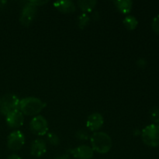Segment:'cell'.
I'll list each match as a JSON object with an SVG mask.
<instances>
[{
	"label": "cell",
	"instance_id": "cell-16",
	"mask_svg": "<svg viewBox=\"0 0 159 159\" xmlns=\"http://www.w3.org/2000/svg\"><path fill=\"white\" fill-rule=\"evenodd\" d=\"M90 21V17L87 13H82L78 16V26L81 29H84Z\"/></svg>",
	"mask_w": 159,
	"mask_h": 159
},
{
	"label": "cell",
	"instance_id": "cell-6",
	"mask_svg": "<svg viewBox=\"0 0 159 159\" xmlns=\"http://www.w3.org/2000/svg\"><path fill=\"white\" fill-rule=\"evenodd\" d=\"M31 132L37 136H43L48 133V123L43 116H35L30 123Z\"/></svg>",
	"mask_w": 159,
	"mask_h": 159
},
{
	"label": "cell",
	"instance_id": "cell-11",
	"mask_svg": "<svg viewBox=\"0 0 159 159\" xmlns=\"http://www.w3.org/2000/svg\"><path fill=\"white\" fill-rule=\"evenodd\" d=\"M47 144L44 140L36 139L31 144L30 154L34 157H41L46 153Z\"/></svg>",
	"mask_w": 159,
	"mask_h": 159
},
{
	"label": "cell",
	"instance_id": "cell-21",
	"mask_svg": "<svg viewBox=\"0 0 159 159\" xmlns=\"http://www.w3.org/2000/svg\"><path fill=\"white\" fill-rule=\"evenodd\" d=\"M7 159H22L20 156H18L17 155H11L10 156L8 157Z\"/></svg>",
	"mask_w": 159,
	"mask_h": 159
},
{
	"label": "cell",
	"instance_id": "cell-7",
	"mask_svg": "<svg viewBox=\"0 0 159 159\" xmlns=\"http://www.w3.org/2000/svg\"><path fill=\"white\" fill-rule=\"evenodd\" d=\"M25 144L24 134L20 130L11 132L7 138V145L10 150H20Z\"/></svg>",
	"mask_w": 159,
	"mask_h": 159
},
{
	"label": "cell",
	"instance_id": "cell-19",
	"mask_svg": "<svg viewBox=\"0 0 159 159\" xmlns=\"http://www.w3.org/2000/svg\"><path fill=\"white\" fill-rule=\"evenodd\" d=\"M152 29L157 34H159V15L156 16L152 21Z\"/></svg>",
	"mask_w": 159,
	"mask_h": 159
},
{
	"label": "cell",
	"instance_id": "cell-13",
	"mask_svg": "<svg viewBox=\"0 0 159 159\" xmlns=\"http://www.w3.org/2000/svg\"><path fill=\"white\" fill-rule=\"evenodd\" d=\"M115 6L122 13H128L131 11L133 2L130 0H116L113 2Z\"/></svg>",
	"mask_w": 159,
	"mask_h": 159
},
{
	"label": "cell",
	"instance_id": "cell-20",
	"mask_svg": "<svg viewBox=\"0 0 159 159\" xmlns=\"http://www.w3.org/2000/svg\"><path fill=\"white\" fill-rule=\"evenodd\" d=\"M54 159H71V158H70L68 155H61V156L57 157V158H55Z\"/></svg>",
	"mask_w": 159,
	"mask_h": 159
},
{
	"label": "cell",
	"instance_id": "cell-22",
	"mask_svg": "<svg viewBox=\"0 0 159 159\" xmlns=\"http://www.w3.org/2000/svg\"><path fill=\"white\" fill-rule=\"evenodd\" d=\"M0 102H1V98H0Z\"/></svg>",
	"mask_w": 159,
	"mask_h": 159
},
{
	"label": "cell",
	"instance_id": "cell-4",
	"mask_svg": "<svg viewBox=\"0 0 159 159\" xmlns=\"http://www.w3.org/2000/svg\"><path fill=\"white\" fill-rule=\"evenodd\" d=\"M20 99L14 94H6L2 96L0 102V112L3 115H7L9 113L19 110Z\"/></svg>",
	"mask_w": 159,
	"mask_h": 159
},
{
	"label": "cell",
	"instance_id": "cell-12",
	"mask_svg": "<svg viewBox=\"0 0 159 159\" xmlns=\"http://www.w3.org/2000/svg\"><path fill=\"white\" fill-rule=\"evenodd\" d=\"M54 6L62 13H71L76 9L75 3L71 0H59L54 2Z\"/></svg>",
	"mask_w": 159,
	"mask_h": 159
},
{
	"label": "cell",
	"instance_id": "cell-2",
	"mask_svg": "<svg viewBox=\"0 0 159 159\" xmlns=\"http://www.w3.org/2000/svg\"><path fill=\"white\" fill-rule=\"evenodd\" d=\"M45 103L40 99L33 96L26 97L20 101L19 110L26 116H35L42 111Z\"/></svg>",
	"mask_w": 159,
	"mask_h": 159
},
{
	"label": "cell",
	"instance_id": "cell-5",
	"mask_svg": "<svg viewBox=\"0 0 159 159\" xmlns=\"http://www.w3.org/2000/svg\"><path fill=\"white\" fill-rule=\"evenodd\" d=\"M37 12V6L27 1L23 6L20 13V23L23 26H29L34 21Z\"/></svg>",
	"mask_w": 159,
	"mask_h": 159
},
{
	"label": "cell",
	"instance_id": "cell-10",
	"mask_svg": "<svg viewBox=\"0 0 159 159\" xmlns=\"http://www.w3.org/2000/svg\"><path fill=\"white\" fill-rule=\"evenodd\" d=\"M71 154L77 159H91L94 155V151L88 145H80L72 149Z\"/></svg>",
	"mask_w": 159,
	"mask_h": 159
},
{
	"label": "cell",
	"instance_id": "cell-9",
	"mask_svg": "<svg viewBox=\"0 0 159 159\" xmlns=\"http://www.w3.org/2000/svg\"><path fill=\"white\" fill-rule=\"evenodd\" d=\"M6 116V120L8 126L12 128H18V127H21L24 122L23 114L20 111V110L11 112Z\"/></svg>",
	"mask_w": 159,
	"mask_h": 159
},
{
	"label": "cell",
	"instance_id": "cell-1",
	"mask_svg": "<svg viewBox=\"0 0 159 159\" xmlns=\"http://www.w3.org/2000/svg\"><path fill=\"white\" fill-rule=\"evenodd\" d=\"M92 148L99 154H106L112 148L111 138L107 133L102 131H96L90 137Z\"/></svg>",
	"mask_w": 159,
	"mask_h": 159
},
{
	"label": "cell",
	"instance_id": "cell-15",
	"mask_svg": "<svg viewBox=\"0 0 159 159\" xmlns=\"http://www.w3.org/2000/svg\"><path fill=\"white\" fill-rule=\"evenodd\" d=\"M123 23H124V26L127 30H133L138 26V21L136 19V17L133 16H127L123 20Z\"/></svg>",
	"mask_w": 159,
	"mask_h": 159
},
{
	"label": "cell",
	"instance_id": "cell-17",
	"mask_svg": "<svg viewBox=\"0 0 159 159\" xmlns=\"http://www.w3.org/2000/svg\"><path fill=\"white\" fill-rule=\"evenodd\" d=\"M47 139H48V142L50 143L52 145H57L60 142V139H59L58 136L57 134L54 133H49L48 134V137H47Z\"/></svg>",
	"mask_w": 159,
	"mask_h": 159
},
{
	"label": "cell",
	"instance_id": "cell-3",
	"mask_svg": "<svg viewBox=\"0 0 159 159\" xmlns=\"http://www.w3.org/2000/svg\"><path fill=\"white\" fill-rule=\"evenodd\" d=\"M143 142L150 147L159 145V127L156 124H150L144 127L141 134Z\"/></svg>",
	"mask_w": 159,
	"mask_h": 159
},
{
	"label": "cell",
	"instance_id": "cell-8",
	"mask_svg": "<svg viewBox=\"0 0 159 159\" xmlns=\"http://www.w3.org/2000/svg\"><path fill=\"white\" fill-rule=\"evenodd\" d=\"M103 123V116L100 113H94L87 118L86 127L91 131L96 132L102 127Z\"/></svg>",
	"mask_w": 159,
	"mask_h": 159
},
{
	"label": "cell",
	"instance_id": "cell-14",
	"mask_svg": "<svg viewBox=\"0 0 159 159\" xmlns=\"http://www.w3.org/2000/svg\"><path fill=\"white\" fill-rule=\"evenodd\" d=\"M97 2L96 0H82V1H78L77 4L83 13L91 12L96 7Z\"/></svg>",
	"mask_w": 159,
	"mask_h": 159
},
{
	"label": "cell",
	"instance_id": "cell-18",
	"mask_svg": "<svg viewBox=\"0 0 159 159\" xmlns=\"http://www.w3.org/2000/svg\"><path fill=\"white\" fill-rule=\"evenodd\" d=\"M76 138L80 140H87L89 138V135L88 132L85 131V130H78L76 133Z\"/></svg>",
	"mask_w": 159,
	"mask_h": 159
}]
</instances>
